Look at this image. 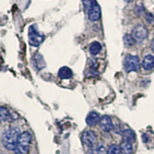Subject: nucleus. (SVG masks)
Here are the masks:
<instances>
[{"mask_svg": "<svg viewBox=\"0 0 154 154\" xmlns=\"http://www.w3.org/2000/svg\"><path fill=\"white\" fill-rule=\"evenodd\" d=\"M132 35L136 42H142L146 38L148 35V31L143 25L139 24L133 29Z\"/></svg>", "mask_w": 154, "mask_h": 154, "instance_id": "39448f33", "label": "nucleus"}, {"mask_svg": "<svg viewBox=\"0 0 154 154\" xmlns=\"http://www.w3.org/2000/svg\"><path fill=\"white\" fill-rule=\"evenodd\" d=\"M100 126L104 132H110L113 129V125L111 118L109 116H103L100 119Z\"/></svg>", "mask_w": 154, "mask_h": 154, "instance_id": "0eeeda50", "label": "nucleus"}, {"mask_svg": "<svg viewBox=\"0 0 154 154\" xmlns=\"http://www.w3.org/2000/svg\"><path fill=\"white\" fill-rule=\"evenodd\" d=\"M33 63L34 65H35V68L38 69V70H41L46 66V63H45V61H44L43 57L40 54L35 55V56L33 59Z\"/></svg>", "mask_w": 154, "mask_h": 154, "instance_id": "2eb2a0df", "label": "nucleus"}, {"mask_svg": "<svg viewBox=\"0 0 154 154\" xmlns=\"http://www.w3.org/2000/svg\"><path fill=\"white\" fill-rule=\"evenodd\" d=\"M44 35L38 32V29L35 25H32L29 29V42L32 46H38L43 42Z\"/></svg>", "mask_w": 154, "mask_h": 154, "instance_id": "20e7f679", "label": "nucleus"}, {"mask_svg": "<svg viewBox=\"0 0 154 154\" xmlns=\"http://www.w3.org/2000/svg\"><path fill=\"white\" fill-rule=\"evenodd\" d=\"M20 134L21 133L19 127H12L4 132L2 137V143L5 149L15 150Z\"/></svg>", "mask_w": 154, "mask_h": 154, "instance_id": "f257e3e1", "label": "nucleus"}, {"mask_svg": "<svg viewBox=\"0 0 154 154\" xmlns=\"http://www.w3.org/2000/svg\"><path fill=\"white\" fill-rule=\"evenodd\" d=\"M100 115L96 112H91L88 114L86 119V122L89 126H95L98 123H100Z\"/></svg>", "mask_w": 154, "mask_h": 154, "instance_id": "1a4fd4ad", "label": "nucleus"}, {"mask_svg": "<svg viewBox=\"0 0 154 154\" xmlns=\"http://www.w3.org/2000/svg\"><path fill=\"white\" fill-rule=\"evenodd\" d=\"M143 68L146 70H150L154 68V56L152 55H147L144 57L142 63Z\"/></svg>", "mask_w": 154, "mask_h": 154, "instance_id": "9d476101", "label": "nucleus"}, {"mask_svg": "<svg viewBox=\"0 0 154 154\" xmlns=\"http://www.w3.org/2000/svg\"><path fill=\"white\" fill-rule=\"evenodd\" d=\"M121 152L120 147L119 146L116 145V144H112L109 146L108 149H107V154H119Z\"/></svg>", "mask_w": 154, "mask_h": 154, "instance_id": "6ab92c4d", "label": "nucleus"}, {"mask_svg": "<svg viewBox=\"0 0 154 154\" xmlns=\"http://www.w3.org/2000/svg\"><path fill=\"white\" fill-rule=\"evenodd\" d=\"M32 135L29 132H24L20 134L15 149V154H28L29 152Z\"/></svg>", "mask_w": 154, "mask_h": 154, "instance_id": "f03ea898", "label": "nucleus"}, {"mask_svg": "<svg viewBox=\"0 0 154 154\" xmlns=\"http://www.w3.org/2000/svg\"><path fill=\"white\" fill-rule=\"evenodd\" d=\"M143 141L144 143H146L148 140H149V137H148V136H147L146 134H143Z\"/></svg>", "mask_w": 154, "mask_h": 154, "instance_id": "412c9836", "label": "nucleus"}, {"mask_svg": "<svg viewBox=\"0 0 154 154\" xmlns=\"http://www.w3.org/2000/svg\"><path fill=\"white\" fill-rule=\"evenodd\" d=\"M151 49H152V50L154 52V38L152 39V43H151Z\"/></svg>", "mask_w": 154, "mask_h": 154, "instance_id": "4be33fe9", "label": "nucleus"}, {"mask_svg": "<svg viewBox=\"0 0 154 154\" xmlns=\"http://www.w3.org/2000/svg\"><path fill=\"white\" fill-rule=\"evenodd\" d=\"M126 72H137L140 69V59L138 56L133 55H127L123 62Z\"/></svg>", "mask_w": 154, "mask_h": 154, "instance_id": "7ed1b4c3", "label": "nucleus"}, {"mask_svg": "<svg viewBox=\"0 0 154 154\" xmlns=\"http://www.w3.org/2000/svg\"><path fill=\"white\" fill-rule=\"evenodd\" d=\"M122 137H123V141H126L130 143H133L136 140V134L134 131L129 128L122 131Z\"/></svg>", "mask_w": 154, "mask_h": 154, "instance_id": "6e6552de", "label": "nucleus"}, {"mask_svg": "<svg viewBox=\"0 0 154 154\" xmlns=\"http://www.w3.org/2000/svg\"><path fill=\"white\" fill-rule=\"evenodd\" d=\"M120 151L122 154H132L133 153V146L132 143L123 141L120 144Z\"/></svg>", "mask_w": 154, "mask_h": 154, "instance_id": "4468645a", "label": "nucleus"}, {"mask_svg": "<svg viewBox=\"0 0 154 154\" xmlns=\"http://www.w3.org/2000/svg\"><path fill=\"white\" fill-rule=\"evenodd\" d=\"M82 2L85 6V9L87 11V14L100 7V5L96 0H82Z\"/></svg>", "mask_w": 154, "mask_h": 154, "instance_id": "f8f14e48", "label": "nucleus"}, {"mask_svg": "<svg viewBox=\"0 0 154 154\" xmlns=\"http://www.w3.org/2000/svg\"><path fill=\"white\" fill-rule=\"evenodd\" d=\"M107 150L103 144H96L93 147L89 148V153L90 154H106Z\"/></svg>", "mask_w": 154, "mask_h": 154, "instance_id": "ddd939ff", "label": "nucleus"}, {"mask_svg": "<svg viewBox=\"0 0 154 154\" xmlns=\"http://www.w3.org/2000/svg\"><path fill=\"white\" fill-rule=\"evenodd\" d=\"M146 22L148 23H154V16H152V14L149 13L147 14L146 16Z\"/></svg>", "mask_w": 154, "mask_h": 154, "instance_id": "aec40b11", "label": "nucleus"}, {"mask_svg": "<svg viewBox=\"0 0 154 154\" xmlns=\"http://www.w3.org/2000/svg\"><path fill=\"white\" fill-rule=\"evenodd\" d=\"M102 49V46L100 45V42H93L90 44L89 46V53H91V55L95 56V55H97Z\"/></svg>", "mask_w": 154, "mask_h": 154, "instance_id": "dca6fc26", "label": "nucleus"}, {"mask_svg": "<svg viewBox=\"0 0 154 154\" xmlns=\"http://www.w3.org/2000/svg\"><path fill=\"white\" fill-rule=\"evenodd\" d=\"M0 116H1L2 122H6V121L10 120L11 119V115L9 110L3 106H1L0 108Z\"/></svg>", "mask_w": 154, "mask_h": 154, "instance_id": "f3484780", "label": "nucleus"}, {"mask_svg": "<svg viewBox=\"0 0 154 154\" xmlns=\"http://www.w3.org/2000/svg\"><path fill=\"white\" fill-rule=\"evenodd\" d=\"M58 75L62 79H68L72 77V72L69 67L63 66L59 70Z\"/></svg>", "mask_w": 154, "mask_h": 154, "instance_id": "9b49d317", "label": "nucleus"}, {"mask_svg": "<svg viewBox=\"0 0 154 154\" xmlns=\"http://www.w3.org/2000/svg\"><path fill=\"white\" fill-rule=\"evenodd\" d=\"M96 140H97V137L96 133L92 130H86L82 133V142L86 146L91 148L96 145Z\"/></svg>", "mask_w": 154, "mask_h": 154, "instance_id": "423d86ee", "label": "nucleus"}, {"mask_svg": "<svg viewBox=\"0 0 154 154\" xmlns=\"http://www.w3.org/2000/svg\"><path fill=\"white\" fill-rule=\"evenodd\" d=\"M123 42L126 47H131L136 43V40L132 35H125L123 37Z\"/></svg>", "mask_w": 154, "mask_h": 154, "instance_id": "a211bd4d", "label": "nucleus"}]
</instances>
